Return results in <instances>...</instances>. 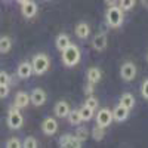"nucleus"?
Segmentation results:
<instances>
[{
  "mask_svg": "<svg viewBox=\"0 0 148 148\" xmlns=\"http://www.w3.org/2000/svg\"><path fill=\"white\" fill-rule=\"evenodd\" d=\"M82 59V52H80V47L76 45H70L67 46L64 51H62V62L65 67H74L80 62Z\"/></svg>",
  "mask_w": 148,
  "mask_h": 148,
  "instance_id": "1",
  "label": "nucleus"
},
{
  "mask_svg": "<svg viewBox=\"0 0 148 148\" xmlns=\"http://www.w3.org/2000/svg\"><path fill=\"white\" fill-rule=\"evenodd\" d=\"M31 67H33L34 74L42 76V74H45L49 70V67H51V59H49V56L46 53H37L31 61Z\"/></svg>",
  "mask_w": 148,
  "mask_h": 148,
  "instance_id": "2",
  "label": "nucleus"
},
{
  "mask_svg": "<svg viewBox=\"0 0 148 148\" xmlns=\"http://www.w3.org/2000/svg\"><path fill=\"white\" fill-rule=\"evenodd\" d=\"M105 19L107 24L113 28H117L123 24V10L116 5V6H110L107 9V14H105Z\"/></svg>",
  "mask_w": 148,
  "mask_h": 148,
  "instance_id": "3",
  "label": "nucleus"
},
{
  "mask_svg": "<svg viewBox=\"0 0 148 148\" xmlns=\"http://www.w3.org/2000/svg\"><path fill=\"white\" fill-rule=\"evenodd\" d=\"M22 123H24V117L19 113L18 107H15V105L10 107L9 108V113H8V126L10 129L16 130V129H19L22 126Z\"/></svg>",
  "mask_w": 148,
  "mask_h": 148,
  "instance_id": "4",
  "label": "nucleus"
},
{
  "mask_svg": "<svg viewBox=\"0 0 148 148\" xmlns=\"http://www.w3.org/2000/svg\"><path fill=\"white\" fill-rule=\"evenodd\" d=\"M113 123V113L108 108H102L96 114V125L101 127H108Z\"/></svg>",
  "mask_w": 148,
  "mask_h": 148,
  "instance_id": "5",
  "label": "nucleus"
},
{
  "mask_svg": "<svg viewBox=\"0 0 148 148\" xmlns=\"http://www.w3.org/2000/svg\"><path fill=\"white\" fill-rule=\"evenodd\" d=\"M120 76L125 82H132L136 77V67L132 62H125L120 68Z\"/></svg>",
  "mask_w": 148,
  "mask_h": 148,
  "instance_id": "6",
  "label": "nucleus"
},
{
  "mask_svg": "<svg viewBox=\"0 0 148 148\" xmlns=\"http://www.w3.org/2000/svg\"><path fill=\"white\" fill-rule=\"evenodd\" d=\"M59 147L61 148H68V147H73V148H80L82 147V142L73 136V135H62V136L59 138Z\"/></svg>",
  "mask_w": 148,
  "mask_h": 148,
  "instance_id": "7",
  "label": "nucleus"
},
{
  "mask_svg": "<svg viewBox=\"0 0 148 148\" xmlns=\"http://www.w3.org/2000/svg\"><path fill=\"white\" fill-rule=\"evenodd\" d=\"M30 102H31L33 105H36V107L43 105V104L46 102V92H45L43 89H40V88L34 89V90L31 92V95H30Z\"/></svg>",
  "mask_w": 148,
  "mask_h": 148,
  "instance_id": "8",
  "label": "nucleus"
},
{
  "mask_svg": "<svg viewBox=\"0 0 148 148\" xmlns=\"http://www.w3.org/2000/svg\"><path fill=\"white\" fill-rule=\"evenodd\" d=\"M42 130H43L45 135H53V133H56V130H58V121L55 119H52V117L45 119L43 123H42Z\"/></svg>",
  "mask_w": 148,
  "mask_h": 148,
  "instance_id": "9",
  "label": "nucleus"
},
{
  "mask_svg": "<svg viewBox=\"0 0 148 148\" xmlns=\"http://www.w3.org/2000/svg\"><path fill=\"white\" fill-rule=\"evenodd\" d=\"M107 43H108V39H107V36L104 33L96 34L92 39V46H93L95 51H98V52H102L104 49L107 47Z\"/></svg>",
  "mask_w": 148,
  "mask_h": 148,
  "instance_id": "10",
  "label": "nucleus"
},
{
  "mask_svg": "<svg viewBox=\"0 0 148 148\" xmlns=\"http://www.w3.org/2000/svg\"><path fill=\"white\" fill-rule=\"evenodd\" d=\"M21 12L25 18H33L37 14V5L34 2H31V0H28V2L21 5Z\"/></svg>",
  "mask_w": 148,
  "mask_h": 148,
  "instance_id": "11",
  "label": "nucleus"
},
{
  "mask_svg": "<svg viewBox=\"0 0 148 148\" xmlns=\"http://www.w3.org/2000/svg\"><path fill=\"white\" fill-rule=\"evenodd\" d=\"M111 113H113V120H116V121H125L129 117V110L126 107L120 105V104L111 111Z\"/></svg>",
  "mask_w": 148,
  "mask_h": 148,
  "instance_id": "12",
  "label": "nucleus"
},
{
  "mask_svg": "<svg viewBox=\"0 0 148 148\" xmlns=\"http://www.w3.org/2000/svg\"><path fill=\"white\" fill-rule=\"evenodd\" d=\"M70 113V105L67 101H59L55 105V116L59 119H65Z\"/></svg>",
  "mask_w": 148,
  "mask_h": 148,
  "instance_id": "13",
  "label": "nucleus"
},
{
  "mask_svg": "<svg viewBox=\"0 0 148 148\" xmlns=\"http://www.w3.org/2000/svg\"><path fill=\"white\" fill-rule=\"evenodd\" d=\"M16 74H18V77H19V79H28L31 74H33L31 62H21V64L18 65Z\"/></svg>",
  "mask_w": 148,
  "mask_h": 148,
  "instance_id": "14",
  "label": "nucleus"
},
{
  "mask_svg": "<svg viewBox=\"0 0 148 148\" xmlns=\"http://www.w3.org/2000/svg\"><path fill=\"white\" fill-rule=\"evenodd\" d=\"M74 31H76V36L79 39L84 40V39H88L89 34H90V27H89V24H86V22H79Z\"/></svg>",
  "mask_w": 148,
  "mask_h": 148,
  "instance_id": "15",
  "label": "nucleus"
},
{
  "mask_svg": "<svg viewBox=\"0 0 148 148\" xmlns=\"http://www.w3.org/2000/svg\"><path fill=\"white\" fill-rule=\"evenodd\" d=\"M30 104V95L25 93V92H18L15 95V101H14V105L18 107V108H25L27 105Z\"/></svg>",
  "mask_w": 148,
  "mask_h": 148,
  "instance_id": "16",
  "label": "nucleus"
},
{
  "mask_svg": "<svg viewBox=\"0 0 148 148\" xmlns=\"http://www.w3.org/2000/svg\"><path fill=\"white\" fill-rule=\"evenodd\" d=\"M101 79H102V73H101V70L98 68V67H90L88 70V82L89 83L96 84Z\"/></svg>",
  "mask_w": 148,
  "mask_h": 148,
  "instance_id": "17",
  "label": "nucleus"
},
{
  "mask_svg": "<svg viewBox=\"0 0 148 148\" xmlns=\"http://www.w3.org/2000/svg\"><path fill=\"white\" fill-rule=\"evenodd\" d=\"M120 105L126 107L127 110L133 108V107H135V96H133L132 93H129V92L123 93V95H121V98H120Z\"/></svg>",
  "mask_w": 148,
  "mask_h": 148,
  "instance_id": "18",
  "label": "nucleus"
},
{
  "mask_svg": "<svg viewBox=\"0 0 148 148\" xmlns=\"http://www.w3.org/2000/svg\"><path fill=\"white\" fill-rule=\"evenodd\" d=\"M71 45V40H70V37L67 36V34H59L58 37H56V47L59 49L61 52L64 51V49L67 47V46H70Z\"/></svg>",
  "mask_w": 148,
  "mask_h": 148,
  "instance_id": "19",
  "label": "nucleus"
},
{
  "mask_svg": "<svg viewBox=\"0 0 148 148\" xmlns=\"http://www.w3.org/2000/svg\"><path fill=\"white\" fill-rule=\"evenodd\" d=\"M67 119L70 121V125H73V126H77V125H80V123H82V117H80L79 110H70Z\"/></svg>",
  "mask_w": 148,
  "mask_h": 148,
  "instance_id": "20",
  "label": "nucleus"
},
{
  "mask_svg": "<svg viewBox=\"0 0 148 148\" xmlns=\"http://www.w3.org/2000/svg\"><path fill=\"white\" fill-rule=\"evenodd\" d=\"M12 49V40L8 36L0 37V53H8Z\"/></svg>",
  "mask_w": 148,
  "mask_h": 148,
  "instance_id": "21",
  "label": "nucleus"
},
{
  "mask_svg": "<svg viewBox=\"0 0 148 148\" xmlns=\"http://www.w3.org/2000/svg\"><path fill=\"white\" fill-rule=\"evenodd\" d=\"M79 113H80V117H82V121H89L92 117H93V113L95 111L89 107L83 105L82 108H79Z\"/></svg>",
  "mask_w": 148,
  "mask_h": 148,
  "instance_id": "22",
  "label": "nucleus"
},
{
  "mask_svg": "<svg viewBox=\"0 0 148 148\" xmlns=\"http://www.w3.org/2000/svg\"><path fill=\"white\" fill-rule=\"evenodd\" d=\"M104 136H105V127H101V126L96 125V126L92 129V138H93L95 141H102Z\"/></svg>",
  "mask_w": 148,
  "mask_h": 148,
  "instance_id": "23",
  "label": "nucleus"
},
{
  "mask_svg": "<svg viewBox=\"0 0 148 148\" xmlns=\"http://www.w3.org/2000/svg\"><path fill=\"white\" fill-rule=\"evenodd\" d=\"M80 142H84L86 139L89 138V132H88V129H84V127H79L77 130H76V135H74Z\"/></svg>",
  "mask_w": 148,
  "mask_h": 148,
  "instance_id": "24",
  "label": "nucleus"
},
{
  "mask_svg": "<svg viewBox=\"0 0 148 148\" xmlns=\"http://www.w3.org/2000/svg\"><path fill=\"white\" fill-rule=\"evenodd\" d=\"M84 105L89 107V108H92V110L95 111L99 104H98V99H96L93 95H88V98H86V101H84Z\"/></svg>",
  "mask_w": 148,
  "mask_h": 148,
  "instance_id": "25",
  "label": "nucleus"
},
{
  "mask_svg": "<svg viewBox=\"0 0 148 148\" xmlns=\"http://www.w3.org/2000/svg\"><path fill=\"white\" fill-rule=\"evenodd\" d=\"M135 6V0H119V8L125 12V10H130Z\"/></svg>",
  "mask_w": 148,
  "mask_h": 148,
  "instance_id": "26",
  "label": "nucleus"
},
{
  "mask_svg": "<svg viewBox=\"0 0 148 148\" xmlns=\"http://www.w3.org/2000/svg\"><path fill=\"white\" fill-rule=\"evenodd\" d=\"M22 147H25V148H37L39 147V142H37V139L33 138V136H27L25 139H24V142H22Z\"/></svg>",
  "mask_w": 148,
  "mask_h": 148,
  "instance_id": "27",
  "label": "nucleus"
},
{
  "mask_svg": "<svg viewBox=\"0 0 148 148\" xmlns=\"http://www.w3.org/2000/svg\"><path fill=\"white\" fill-rule=\"evenodd\" d=\"M6 147H8V148H21V147H22V142H21L18 138H10V139H8Z\"/></svg>",
  "mask_w": 148,
  "mask_h": 148,
  "instance_id": "28",
  "label": "nucleus"
},
{
  "mask_svg": "<svg viewBox=\"0 0 148 148\" xmlns=\"http://www.w3.org/2000/svg\"><path fill=\"white\" fill-rule=\"evenodd\" d=\"M10 89H9V84H0V99H3L9 95Z\"/></svg>",
  "mask_w": 148,
  "mask_h": 148,
  "instance_id": "29",
  "label": "nucleus"
},
{
  "mask_svg": "<svg viewBox=\"0 0 148 148\" xmlns=\"http://www.w3.org/2000/svg\"><path fill=\"white\" fill-rule=\"evenodd\" d=\"M10 77L6 71H0V84H9Z\"/></svg>",
  "mask_w": 148,
  "mask_h": 148,
  "instance_id": "30",
  "label": "nucleus"
},
{
  "mask_svg": "<svg viewBox=\"0 0 148 148\" xmlns=\"http://www.w3.org/2000/svg\"><path fill=\"white\" fill-rule=\"evenodd\" d=\"M141 93H142V96H144V98H147V99H148V80H145V82H144L142 88H141Z\"/></svg>",
  "mask_w": 148,
  "mask_h": 148,
  "instance_id": "31",
  "label": "nucleus"
},
{
  "mask_svg": "<svg viewBox=\"0 0 148 148\" xmlns=\"http://www.w3.org/2000/svg\"><path fill=\"white\" fill-rule=\"evenodd\" d=\"M93 90H95L93 83H89V82H88V84H86V88H84V93H86V95H92Z\"/></svg>",
  "mask_w": 148,
  "mask_h": 148,
  "instance_id": "32",
  "label": "nucleus"
},
{
  "mask_svg": "<svg viewBox=\"0 0 148 148\" xmlns=\"http://www.w3.org/2000/svg\"><path fill=\"white\" fill-rule=\"evenodd\" d=\"M117 2H119V0H104V3H105L108 8H110V6H116Z\"/></svg>",
  "mask_w": 148,
  "mask_h": 148,
  "instance_id": "33",
  "label": "nucleus"
},
{
  "mask_svg": "<svg viewBox=\"0 0 148 148\" xmlns=\"http://www.w3.org/2000/svg\"><path fill=\"white\" fill-rule=\"evenodd\" d=\"M16 2H18L19 5H22V3H25V2H28V0H16Z\"/></svg>",
  "mask_w": 148,
  "mask_h": 148,
  "instance_id": "34",
  "label": "nucleus"
},
{
  "mask_svg": "<svg viewBox=\"0 0 148 148\" xmlns=\"http://www.w3.org/2000/svg\"><path fill=\"white\" fill-rule=\"evenodd\" d=\"M142 3H144V6H148V0H142Z\"/></svg>",
  "mask_w": 148,
  "mask_h": 148,
  "instance_id": "35",
  "label": "nucleus"
},
{
  "mask_svg": "<svg viewBox=\"0 0 148 148\" xmlns=\"http://www.w3.org/2000/svg\"><path fill=\"white\" fill-rule=\"evenodd\" d=\"M147 61H148V55H147Z\"/></svg>",
  "mask_w": 148,
  "mask_h": 148,
  "instance_id": "36",
  "label": "nucleus"
}]
</instances>
